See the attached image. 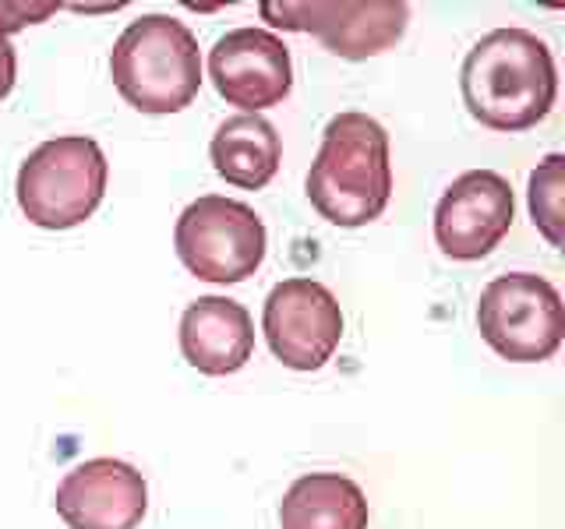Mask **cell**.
<instances>
[{
    "instance_id": "6da1fadb",
    "label": "cell",
    "mask_w": 565,
    "mask_h": 529,
    "mask_svg": "<svg viewBox=\"0 0 565 529\" xmlns=\"http://www.w3.org/2000/svg\"><path fill=\"white\" fill-rule=\"evenodd\" d=\"M459 93L477 123L491 131H530L558 99L555 57L541 35L494 29L481 35L459 71Z\"/></svg>"
},
{
    "instance_id": "7a4b0ae2",
    "label": "cell",
    "mask_w": 565,
    "mask_h": 529,
    "mask_svg": "<svg viewBox=\"0 0 565 529\" xmlns=\"http://www.w3.org/2000/svg\"><path fill=\"white\" fill-rule=\"evenodd\" d=\"M393 198L388 134L367 114L347 110L326 123L322 145L308 170V202L332 226H364Z\"/></svg>"
},
{
    "instance_id": "3957f363",
    "label": "cell",
    "mask_w": 565,
    "mask_h": 529,
    "mask_svg": "<svg viewBox=\"0 0 565 529\" xmlns=\"http://www.w3.org/2000/svg\"><path fill=\"white\" fill-rule=\"evenodd\" d=\"M110 75L131 110L167 117L199 99L202 53L194 32L173 14H141L117 35Z\"/></svg>"
},
{
    "instance_id": "277c9868",
    "label": "cell",
    "mask_w": 565,
    "mask_h": 529,
    "mask_svg": "<svg viewBox=\"0 0 565 529\" xmlns=\"http://www.w3.org/2000/svg\"><path fill=\"white\" fill-rule=\"evenodd\" d=\"M106 155L96 138L64 134L35 145L18 170V205L43 229L82 226L106 194Z\"/></svg>"
},
{
    "instance_id": "5b68a950",
    "label": "cell",
    "mask_w": 565,
    "mask_h": 529,
    "mask_svg": "<svg viewBox=\"0 0 565 529\" xmlns=\"http://www.w3.org/2000/svg\"><path fill=\"white\" fill-rule=\"evenodd\" d=\"M173 247L194 279L234 287L258 272L269 237L252 205L223 198V194H202L177 219Z\"/></svg>"
},
{
    "instance_id": "8992f818",
    "label": "cell",
    "mask_w": 565,
    "mask_h": 529,
    "mask_svg": "<svg viewBox=\"0 0 565 529\" xmlns=\"http://www.w3.org/2000/svg\"><path fill=\"white\" fill-rule=\"evenodd\" d=\"M481 339L512 364H541L565 339L562 296L544 276L505 272L491 279L477 300Z\"/></svg>"
},
{
    "instance_id": "52a82bcc",
    "label": "cell",
    "mask_w": 565,
    "mask_h": 529,
    "mask_svg": "<svg viewBox=\"0 0 565 529\" xmlns=\"http://www.w3.org/2000/svg\"><path fill=\"white\" fill-rule=\"evenodd\" d=\"M258 11L273 29L311 32L343 61L379 57L411 25V4L403 0H262Z\"/></svg>"
},
{
    "instance_id": "ba28073f",
    "label": "cell",
    "mask_w": 565,
    "mask_h": 529,
    "mask_svg": "<svg viewBox=\"0 0 565 529\" xmlns=\"http://www.w3.org/2000/svg\"><path fill=\"white\" fill-rule=\"evenodd\" d=\"M265 343L290 370H318L332 360L343 339L340 300L318 279H282L265 296L262 311Z\"/></svg>"
},
{
    "instance_id": "9c48e42d",
    "label": "cell",
    "mask_w": 565,
    "mask_h": 529,
    "mask_svg": "<svg viewBox=\"0 0 565 529\" xmlns=\"http://www.w3.org/2000/svg\"><path fill=\"white\" fill-rule=\"evenodd\" d=\"M512 219H516V198L502 173H459L435 205L438 251L452 261H481L505 240Z\"/></svg>"
},
{
    "instance_id": "30bf717a",
    "label": "cell",
    "mask_w": 565,
    "mask_h": 529,
    "mask_svg": "<svg viewBox=\"0 0 565 529\" xmlns=\"http://www.w3.org/2000/svg\"><path fill=\"white\" fill-rule=\"evenodd\" d=\"M209 75L216 93L244 114L269 110L290 96L294 61L279 35L265 29H234L212 46Z\"/></svg>"
},
{
    "instance_id": "8fae6325",
    "label": "cell",
    "mask_w": 565,
    "mask_h": 529,
    "mask_svg": "<svg viewBox=\"0 0 565 529\" xmlns=\"http://www.w3.org/2000/svg\"><path fill=\"white\" fill-rule=\"evenodd\" d=\"M53 508L71 529H135L146 519L149 484L124 458H85L57 484Z\"/></svg>"
},
{
    "instance_id": "7c38bea8",
    "label": "cell",
    "mask_w": 565,
    "mask_h": 529,
    "mask_svg": "<svg viewBox=\"0 0 565 529\" xmlns=\"http://www.w3.org/2000/svg\"><path fill=\"white\" fill-rule=\"evenodd\" d=\"M181 353L199 375H234L255 353L252 314L230 296H199L181 317Z\"/></svg>"
},
{
    "instance_id": "4fadbf2b",
    "label": "cell",
    "mask_w": 565,
    "mask_h": 529,
    "mask_svg": "<svg viewBox=\"0 0 565 529\" xmlns=\"http://www.w3.org/2000/svg\"><path fill=\"white\" fill-rule=\"evenodd\" d=\"M209 159L226 184H237L244 191H262L279 173L282 141L265 117L237 114L223 120L216 134H212Z\"/></svg>"
},
{
    "instance_id": "5bb4252c",
    "label": "cell",
    "mask_w": 565,
    "mask_h": 529,
    "mask_svg": "<svg viewBox=\"0 0 565 529\" xmlns=\"http://www.w3.org/2000/svg\"><path fill=\"white\" fill-rule=\"evenodd\" d=\"M279 529H367V498L343 473H308L282 494Z\"/></svg>"
},
{
    "instance_id": "9a60e30c",
    "label": "cell",
    "mask_w": 565,
    "mask_h": 529,
    "mask_svg": "<svg viewBox=\"0 0 565 529\" xmlns=\"http://www.w3.org/2000/svg\"><path fill=\"white\" fill-rule=\"evenodd\" d=\"M565 163L562 155L552 152L544 163L530 173V219L544 234V240L552 247H562V187H565V176H562Z\"/></svg>"
},
{
    "instance_id": "2e32d148",
    "label": "cell",
    "mask_w": 565,
    "mask_h": 529,
    "mask_svg": "<svg viewBox=\"0 0 565 529\" xmlns=\"http://www.w3.org/2000/svg\"><path fill=\"white\" fill-rule=\"evenodd\" d=\"M57 0H43V4H29V0H18V4H8V0H0V35L18 32L25 25H35V22H46L50 14H57Z\"/></svg>"
},
{
    "instance_id": "e0dca14e",
    "label": "cell",
    "mask_w": 565,
    "mask_h": 529,
    "mask_svg": "<svg viewBox=\"0 0 565 529\" xmlns=\"http://www.w3.org/2000/svg\"><path fill=\"white\" fill-rule=\"evenodd\" d=\"M14 78H18V57H14V46L0 35V99L11 96L14 88Z\"/></svg>"
}]
</instances>
